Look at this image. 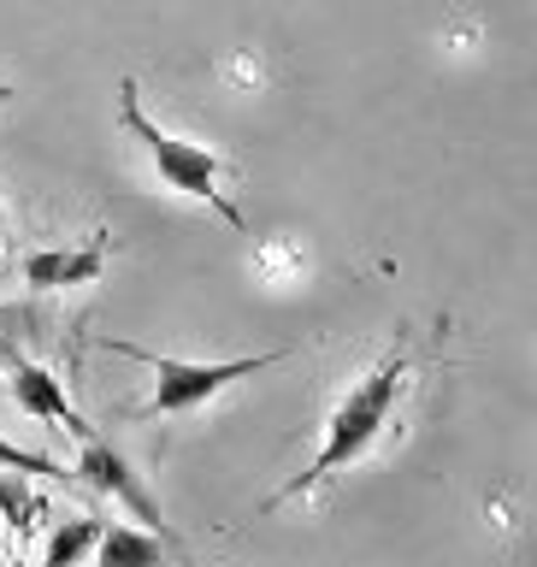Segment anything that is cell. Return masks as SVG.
Instances as JSON below:
<instances>
[{"mask_svg":"<svg viewBox=\"0 0 537 567\" xmlns=\"http://www.w3.org/2000/svg\"><path fill=\"white\" fill-rule=\"evenodd\" d=\"M118 124L142 142V154L154 159V172H159V184H166V189H177L184 202H207L230 230H248L242 207L225 195V159L213 154L207 142H189V136L159 131V124L142 113V89H136V78L118 83Z\"/></svg>","mask_w":537,"mask_h":567,"instance_id":"obj_2","label":"cell"},{"mask_svg":"<svg viewBox=\"0 0 537 567\" xmlns=\"http://www.w3.org/2000/svg\"><path fill=\"white\" fill-rule=\"evenodd\" d=\"M106 354H124V361H142L154 372V396L136 408V420H172V414H195L207 408L219 390H230L237 379H255V372L290 361V349H260V354H237V361H184V354H154L142 343H118V337H101Z\"/></svg>","mask_w":537,"mask_h":567,"instance_id":"obj_3","label":"cell"},{"mask_svg":"<svg viewBox=\"0 0 537 567\" xmlns=\"http://www.w3.org/2000/svg\"><path fill=\"white\" fill-rule=\"evenodd\" d=\"M0 467H12V473H35V478H71L60 461H48V455H35V450H18V443L0 437Z\"/></svg>","mask_w":537,"mask_h":567,"instance_id":"obj_10","label":"cell"},{"mask_svg":"<svg viewBox=\"0 0 537 567\" xmlns=\"http://www.w3.org/2000/svg\"><path fill=\"white\" fill-rule=\"evenodd\" d=\"M0 101H12V89H7V83H0Z\"/></svg>","mask_w":537,"mask_h":567,"instance_id":"obj_13","label":"cell"},{"mask_svg":"<svg viewBox=\"0 0 537 567\" xmlns=\"http://www.w3.org/2000/svg\"><path fill=\"white\" fill-rule=\"evenodd\" d=\"M113 260V237H95L83 248H30L24 255V284L30 290H78V284H95Z\"/></svg>","mask_w":537,"mask_h":567,"instance_id":"obj_5","label":"cell"},{"mask_svg":"<svg viewBox=\"0 0 537 567\" xmlns=\"http://www.w3.org/2000/svg\"><path fill=\"white\" fill-rule=\"evenodd\" d=\"M407 379H414V349H390L384 361L372 367L366 379L331 408L326 437H319V455L308 461V473H296L290 485H278V491L255 508L260 520H266V514H278L283 503H301V496H313L319 485H326V478H337L343 467H354V461H361L372 443L390 432V420H396V402H402Z\"/></svg>","mask_w":537,"mask_h":567,"instance_id":"obj_1","label":"cell"},{"mask_svg":"<svg viewBox=\"0 0 537 567\" xmlns=\"http://www.w3.org/2000/svg\"><path fill=\"white\" fill-rule=\"evenodd\" d=\"M0 514H12V520H18V514H42V503H35L18 478H0Z\"/></svg>","mask_w":537,"mask_h":567,"instance_id":"obj_11","label":"cell"},{"mask_svg":"<svg viewBox=\"0 0 537 567\" xmlns=\"http://www.w3.org/2000/svg\"><path fill=\"white\" fill-rule=\"evenodd\" d=\"M172 556L177 549L159 544L154 532H142V526H101L89 567H166Z\"/></svg>","mask_w":537,"mask_h":567,"instance_id":"obj_7","label":"cell"},{"mask_svg":"<svg viewBox=\"0 0 537 567\" xmlns=\"http://www.w3.org/2000/svg\"><path fill=\"white\" fill-rule=\"evenodd\" d=\"M0 248H7V219H0Z\"/></svg>","mask_w":537,"mask_h":567,"instance_id":"obj_12","label":"cell"},{"mask_svg":"<svg viewBox=\"0 0 537 567\" xmlns=\"http://www.w3.org/2000/svg\"><path fill=\"white\" fill-rule=\"evenodd\" d=\"M95 538H101V520H95V514H78V520L53 526V538H48V549H42V561H35V567H89Z\"/></svg>","mask_w":537,"mask_h":567,"instance_id":"obj_8","label":"cell"},{"mask_svg":"<svg viewBox=\"0 0 537 567\" xmlns=\"http://www.w3.org/2000/svg\"><path fill=\"white\" fill-rule=\"evenodd\" d=\"M83 478L89 491H101V496H113L118 508H131V520L142 526V532H154L159 544H172L177 556H184V544H177V532H172V520L159 514V503H154V491L142 485V473L124 461V450H113L95 425H83L78 432V467H71Z\"/></svg>","mask_w":537,"mask_h":567,"instance_id":"obj_4","label":"cell"},{"mask_svg":"<svg viewBox=\"0 0 537 567\" xmlns=\"http://www.w3.org/2000/svg\"><path fill=\"white\" fill-rule=\"evenodd\" d=\"M42 337V313L35 308H0V372L30 361V343Z\"/></svg>","mask_w":537,"mask_h":567,"instance_id":"obj_9","label":"cell"},{"mask_svg":"<svg viewBox=\"0 0 537 567\" xmlns=\"http://www.w3.org/2000/svg\"><path fill=\"white\" fill-rule=\"evenodd\" d=\"M7 379H12V402L24 408L30 420H48V425H60V432H71V437H78L83 425H89L78 408H71L65 384L53 379L42 361H18V367H7Z\"/></svg>","mask_w":537,"mask_h":567,"instance_id":"obj_6","label":"cell"}]
</instances>
